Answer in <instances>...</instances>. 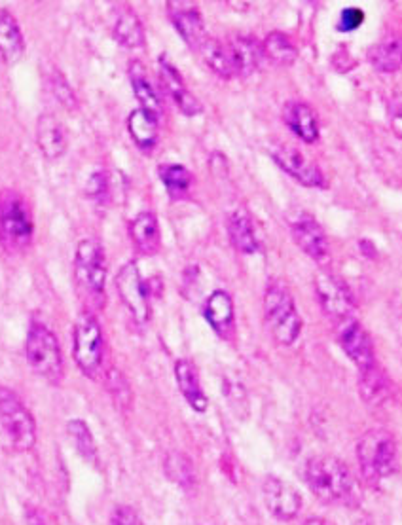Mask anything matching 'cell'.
Segmentation results:
<instances>
[{
  "label": "cell",
  "mask_w": 402,
  "mask_h": 525,
  "mask_svg": "<svg viewBox=\"0 0 402 525\" xmlns=\"http://www.w3.org/2000/svg\"><path fill=\"white\" fill-rule=\"evenodd\" d=\"M306 484L319 501L329 505H355L361 497L359 482L348 465L330 455L308 461Z\"/></svg>",
  "instance_id": "cell-1"
},
{
  "label": "cell",
  "mask_w": 402,
  "mask_h": 525,
  "mask_svg": "<svg viewBox=\"0 0 402 525\" xmlns=\"http://www.w3.org/2000/svg\"><path fill=\"white\" fill-rule=\"evenodd\" d=\"M357 459L366 484L378 486L397 471V442L385 429L366 431L357 446Z\"/></svg>",
  "instance_id": "cell-2"
},
{
  "label": "cell",
  "mask_w": 402,
  "mask_h": 525,
  "mask_svg": "<svg viewBox=\"0 0 402 525\" xmlns=\"http://www.w3.org/2000/svg\"><path fill=\"white\" fill-rule=\"evenodd\" d=\"M35 234L31 209L14 190L0 192V243L8 253H23Z\"/></svg>",
  "instance_id": "cell-3"
},
{
  "label": "cell",
  "mask_w": 402,
  "mask_h": 525,
  "mask_svg": "<svg viewBox=\"0 0 402 525\" xmlns=\"http://www.w3.org/2000/svg\"><path fill=\"white\" fill-rule=\"evenodd\" d=\"M25 355L31 370L48 383H61L65 366H63V353L61 345L57 342L54 332L42 323L33 321L27 332L25 342Z\"/></svg>",
  "instance_id": "cell-4"
},
{
  "label": "cell",
  "mask_w": 402,
  "mask_h": 525,
  "mask_svg": "<svg viewBox=\"0 0 402 525\" xmlns=\"http://www.w3.org/2000/svg\"><path fill=\"white\" fill-rule=\"evenodd\" d=\"M264 311L275 340L279 344L293 345L300 336L302 319L294 304L293 294L281 281H274L268 285L264 294Z\"/></svg>",
  "instance_id": "cell-5"
},
{
  "label": "cell",
  "mask_w": 402,
  "mask_h": 525,
  "mask_svg": "<svg viewBox=\"0 0 402 525\" xmlns=\"http://www.w3.org/2000/svg\"><path fill=\"white\" fill-rule=\"evenodd\" d=\"M0 427L16 452H31L37 444V423L18 395L0 385Z\"/></svg>",
  "instance_id": "cell-6"
},
{
  "label": "cell",
  "mask_w": 402,
  "mask_h": 525,
  "mask_svg": "<svg viewBox=\"0 0 402 525\" xmlns=\"http://www.w3.org/2000/svg\"><path fill=\"white\" fill-rule=\"evenodd\" d=\"M74 277L78 289L90 300H101L107 283V260L99 241L82 239L74 254Z\"/></svg>",
  "instance_id": "cell-7"
},
{
  "label": "cell",
  "mask_w": 402,
  "mask_h": 525,
  "mask_svg": "<svg viewBox=\"0 0 402 525\" xmlns=\"http://www.w3.org/2000/svg\"><path fill=\"white\" fill-rule=\"evenodd\" d=\"M103 353H105V342H103L101 325L93 313L84 311L74 325V363L88 378H95L103 364Z\"/></svg>",
  "instance_id": "cell-8"
},
{
  "label": "cell",
  "mask_w": 402,
  "mask_h": 525,
  "mask_svg": "<svg viewBox=\"0 0 402 525\" xmlns=\"http://www.w3.org/2000/svg\"><path fill=\"white\" fill-rule=\"evenodd\" d=\"M116 289L135 323L145 325L150 319L148 287L135 262H128L126 266H122V270L116 275Z\"/></svg>",
  "instance_id": "cell-9"
},
{
  "label": "cell",
  "mask_w": 402,
  "mask_h": 525,
  "mask_svg": "<svg viewBox=\"0 0 402 525\" xmlns=\"http://www.w3.org/2000/svg\"><path fill=\"white\" fill-rule=\"evenodd\" d=\"M315 290L321 302V308L332 319H349L351 311L355 309V300L351 296V290L344 281L330 273H319L315 279Z\"/></svg>",
  "instance_id": "cell-10"
},
{
  "label": "cell",
  "mask_w": 402,
  "mask_h": 525,
  "mask_svg": "<svg viewBox=\"0 0 402 525\" xmlns=\"http://www.w3.org/2000/svg\"><path fill=\"white\" fill-rule=\"evenodd\" d=\"M262 497H264V503H266V508L270 510V514L275 516L277 520H283V522L294 520L302 508L300 493L293 486H289L287 482H283L281 478H275V476H270L264 480Z\"/></svg>",
  "instance_id": "cell-11"
},
{
  "label": "cell",
  "mask_w": 402,
  "mask_h": 525,
  "mask_svg": "<svg viewBox=\"0 0 402 525\" xmlns=\"http://www.w3.org/2000/svg\"><path fill=\"white\" fill-rule=\"evenodd\" d=\"M338 340H340L344 353L353 363L357 364L359 372H365L368 368L376 366L374 345H372L368 332L359 321H355L351 317L344 319Z\"/></svg>",
  "instance_id": "cell-12"
},
{
  "label": "cell",
  "mask_w": 402,
  "mask_h": 525,
  "mask_svg": "<svg viewBox=\"0 0 402 525\" xmlns=\"http://www.w3.org/2000/svg\"><path fill=\"white\" fill-rule=\"evenodd\" d=\"M272 158L285 173H289L300 184L310 186V188L325 186V177L321 169L293 146H277L272 152Z\"/></svg>",
  "instance_id": "cell-13"
},
{
  "label": "cell",
  "mask_w": 402,
  "mask_h": 525,
  "mask_svg": "<svg viewBox=\"0 0 402 525\" xmlns=\"http://www.w3.org/2000/svg\"><path fill=\"white\" fill-rule=\"evenodd\" d=\"M293 239L296 245L317 262L329 258V241L323 228L310 217H302L293 224Z\"/></svg>",
  "instance_id": "cell-14"
},
{
  "label": "cell",
  "mask_w": 402,
  "mask_h": 525,
  "mask_svg": "<svg viewBox=\"0 0 402 525\" xmlns=\"http://www.w3.org/2000/svg\"><path fill=\"white\" fill-rule=\"evenodd\" d=\"M160 80L164 84L165 91L171 95V99L177 103L181 112L188 116L200 114V101L184 86L183 76L165 57H160Z\"/></svg>",
  "instance_id": "cell-15"
},
{
  "label": "cell",
  "mask_w": 402,
  "mask_h": 525,
  "mask_svg": "<svg viewBox=\"0 0 402 525\" xmlns=\"http://www.w3.org/2000/svg\"><path fill=\"white\" fill-rule=\"evenodd\" d=\"M169 10H171L169 18L177 27L179 35L184 38V42L190 44L194 50H198L201 42L207 37L198 8L190 6V4H171Z\"/></svg>",
  "instance_id": "cell-16"
},
{
  "label": "cell",
  "mask_w": 402,
  "mask_h": 525,
  "mask_svg": "<svg viewBox=\"0 0 402 525\" xmlns=\"http://www.w3.org/2000/svg\"><path fill=\"white\" fill-rule=\"evenodd\" d=\"M37 145L48 160H57L67 150V133L54 114H42L37 122Z\"/></svg>",
  "instance_id": "cell-17"
},
{
  "label": "cell",
  "mask_w": 402,
  "mask_h": 525,
  "mask_svg": "<svg viewBox=\"0 0 402 525\" xmlns=\"http://www.w3.org/2000/svg\"><path fill=\"white\" fill-rule=\"evenodd\" d=\"M203 317L209 326L222 336L228 338L234 328V302L232 296L224 290H215L203 308Z\"/></svg>",
  "instance_id": "cell-18"
},
{
  "label": "cell",
  "mask_w": 402,
  "mask_h": 525,
  "mask_svg": "<svg viewBox=\"0 0 402 525\" xmlns=\"http://www.w3.org/2000/svg\"><path fill=\"white\" fill-rule=\"evenodd\" d=\"M228 54L234 65V73L249 76L255 73L262 61V44L253 37H234L230 40Z\"/></svg>",
  "instance_id": "cell-19"
},
{
  "label": "cell",
  "mask_w": 402,
  "mask_h": 525,
  "mask_svg": "<svg viewBox=\"0 0 402 525\" xmlns=\"http://www.w3.org/2000/svg\"><path fill=\"white\" fill-rule=\"evenodd\" d=\"M175 378H177V385L183 393L184 400L192 406V410L196 412H205L209 406L207 395L201 389L200 378H198V370L196 366L190 361H177L175 364Z\"/></svg>",
  "instance_id": "cell-20"
},
{
  "label": "cell",
  "mask_w": 402,
  "mask_h": 525,
  "mask_svg": "<svg viewBox=\"0 0 402 525\" xmlns=\"http://www.w3.org/2000/svg\"><path fill=\"white\" fill-rule=\"evenodd\" d=\"M23 52H25V40L18 21L8 10L0 8V57L8 65H14L21 59Z\"/></svg>",
  "instance_id": "cell-21"
},
{
  "label": "cell",
  "mask_w": 402,
  "mask_h": 525,
  "mask_svg": "<svg viewBox=\"0 0 402 525\" xmlns=\"http://www.w3.org/2000/svg\"><path fill=\"white\" fill-rule=\"evenodd\" d=\"M283 118L287 122V126L291 127V131L296 133L302 141L306 143H315L319 137V122L315 112L311 110L310 105L306 103H287Z\"/></svg>",
  "instance_id": "cell-22"
},
{
  "label": "cell",
  "mask_w": 402,
  "mask_h": 525,
  "mask_svg": "<svg viewBox=\"0 0 402 525\" xmlns=\"http://www.w3.org/2000/svg\"><path fill=\"white\" fill-rule=\"evenodd\" d=\"M129 236L141 254H154L160 247V224L154 213L137 215L129 226Z\"/></svg>",
  "instance_id": "cell-23"
},
{
  "label": "cell",
  "mask_w": 402,
  "mask_h": 525,
  "mask_svg": "<svg viewBox=\"0 0 402 525\" xmlns=\"http://www.w3.org/2000/svg\"><path fill=\"white\" fill-rule=\"evenodd\" d=\"M129 80H131V86H133V91H135V97L141 103V109L147 110L154 116H160L162 114L160 95H158L156 86L148 78L147 71H145V67L141 63H133L129 67Z\"/></svg>",
  "instance_id": "cell-24"
},
{
  "label": "cell",
  "mask_w": 402,
  "mask_h": 525,
  "mask_svg": "<svg viewBox=\"0 0 402 525\" xmlns=\"http://www.w3.org/2000/svg\"><path fill=\"white\" fill-rule=\"evenodd\" d=\"M228 236L239 253L253 254L258 249L253 222L245 211H232L228 217Z\"/></svg>",
  "instance_id": "cell-25"
},
{
  "label": "cell",
  "mask_w": 402,
  "mask_h": 525,
  "mask_svg": "<svg viewBox=\"0 0 402 525\" xmlns=\"http://www.w3.org/2000/svg\"><path fill=\"white\" fill-rule=\"evenodd\" d=\"M128 129L133 141L143 150H150L158 143V116L145 109H135L129 114Z\"/></svg>",
  "instance_id": "cell-26"
},
{
  "label": "cell",
  "mask_w": 402,
  "mask_h": 525,
  "mask_svg": "<svg viewBox=\"0 0 402 525\" xmlns=\"http://www.w3.org/2000/svg\"><path fill=\"white\" fill-rule=\"evenodd\" d=\"M112 33L116 40L126 46V48H141L145 46V29H143V23L141 19L137 18V14L133 10L126 8L116 21H114V27H112Z\"/></svg>",
  "instance_id": "cell-27"
},
{
  "label": "cell",
  "mask_w": 402,
  "mask_h": 525,
  "mask_svg": "<svg viewBox=\"0 0 402 525\" xmlns=\"http://www.w3.org/2000/svg\"><path fill=\"white\" fill-rule=\"evenodd\" d=\"M368 61L380 73H397L401 69V40L391 38L368 50Z\"/></svg>",
  "instance_id": "cell-28"
},
{
  "label": "cell",
  "mask_w": 402,
  "mask_h": 525,
  "mask_svg": "<svg viewBox=\"0 0 402 525\" xmlns=\"http://www.w3.org/2000/svg\"><path fill=\"white\" fill-rule=\"evenodd\" d=\"M201 57L207 63V67L215 74H219L222 78H230L234 76V65L232 59L228 54V48L224 44H220L219 40L215 38L205 37L201 42L200 48Z\"/></svg>",
  "instance_id": "cell-29"
},
{
  "label": "cell",
  "mask_w": 402,
  "mask_h": 525,
  "mask_svg": "<svg viewBox=\"0 0 402 525\" xmlns=\"http://www.w3.org/2000/svg\"><path fill=\"white\" fill-rule=\"evenodd\" d=\"M165 474L177 486L192 491L196 488V471L192 461L179 452H171L165 459Z\"/></svg>",
  "instance_id": "cell-30"
},
{
  "label": "cell",
  "mask_w": 402,
  "mask_h": 525,
  "mask_svg": "<svg viewBox=\"0 0 402 525\" xmlns=\"http://www.w3.org/2000/svg\"><path fill=\"white\" fill-rule=\"evenodd\" d=\"M359 387H361V395L363 399L376 406V404H382L385 397L389 395V383L385 378L384 372L376 366L368 368L365 372H361V380H359Z\"/></svg>",
  "instance_id": "cell-31"
},
{
  "label": "cell",
  "mask_w": 402,
  "mask_h": 525,
  "mask_svg": "<svg viewBox=\"0 0 402 525\" xmlns=\"http://www.w3.org/2000/svg\"><path fill=\"white\" fill-rule=\"evenodd\" d=\"M262 54L277 65H293L296 61V46L287 35L272 31L262 44Z\"/></svg>",
  "instance_id": "cell-32"
},
{
  "label": "cell",
  "mask_w": 402,
  "mask_h": 525,
  "mask_svg": "<svg viewBox=\"0 0 402 525\" xmlns=\"http://www.w3.org/2000/svg\"><path fill=\"white\" fill-rule=\"evenodd\" d=\"M158 177L173 198H181L192 186V173L179 163H165L158 169Z\"/></svg>",
  "instance_id": "cell-33"
},
{
  "label": "cell",
  "mask_w": 402,
  "mask_h": 525,
  "mask_svg": "<svg viewBox=\"0 0 402 525\" xmlns=\"http://www.w3.org/2000/svg\"><path fill=\"white\" fill-rule=\"evenodd\" d=\"M67 433L71 436L74 448L78 450V453H80L86 461L95 463V461H97V444H95V440H93L92 431H90V427L86 425V421H82V419L69 421Z\"/></svg>",
  "instance_id": "cell-34"
},
{
  "label": "cell",
  "mask_w": 402,
  "mask_h": 525,
  "mask_svg": "<svg viewBox=\"0 0 402 525\" xmlns=\"http://www.w3.org/2000/svg\"><path fill=\"white\" fill-rule=\"evenodd\" d=\"M50 84H52V93L55 95V99L65 105L67 109H74L76 107V97H74V91L69 82L63 78V74L54 73L50 78Z\"/></svg>",
  "instance_id": "cell-35"
},
{
  "label": "cell",
  "mask_w": 402,
  "mask_h": 525,
  "mask_svg": "<svg viewBox=\"0 0 402 525\" xmlns=\"http://www.w3.org/2000/svg\"><path fill=\"white\" fill-rule=\"evenodd\" d=\"M109 387L112 397L116 399V402H118L120 406H129L131 393H129L128 381H126V378H124L120 372H116V370L110 372Z\"/></svg>",
  "instance_id": "cell-36"
},
{
  "label": "cell",
  "mask_w": 402,
  "mask_h": 525,
  "mask_svg": "<svg viewBox=\"0 0 402 525\" xmlns=\"http://www.w3.org/2000/svg\"><path fill=\"white\" fill-rule=\"evenodd\" d=\"M86 194L88 198L95 201L107 200L109 194V179L105 171H95L92 177L88 179V186H86Z\"/></svg>",
  "instance_id": "cell-37"
},
{
  "label": "cell",
  "mask_w": 402,
  "mask_h": 525,
  "mask_svg": "<svg viewBox=\"0 0 402 525\" xmlns=\"http://www.w3.org/2000/svg\"><path fill=\"white\" fill-rule=\"evenodd\" d=\"M363 21H365L363 10H359V8H346V10H342L340 19H338V29H340L342 33H351V31L359 29Z\"/></svg>",
  "instance_id": "cell-38"
},
{
  "label": "cell",
  "mask_w": 402,
  "mask_h": 525,
  "mask_svg": "<svg viewBox=\"0 0 402 525\" xmlns=\"http://www.w3.org/2000/svg\"><path fill=\"white\" fill-rule=\"evenodd\" d=\"M110 525H145L137 512L129 507H116L110 516Z\"/></svg>",
  "instance_id": "cell-39"
},
{
  "label": "cell",
  "mask_w": 402,
  "mask_h": 525,
  "mask_svg": "<svg viewBox=\"0 0 402 525\" xmlns=\"http://www.w3.org/2000/svg\"><path fill=\"white\" fill-rule=\"evenodd\" d=\"M27 524L48 525L46 522H44V518L38 514L37 510H29V512H27Z\"/></svg>",
  "instance_id": "cell-40"
},
{
  "label": "cell",
  "mask_w": 402,
  "mask_h": 525,
  "mask_svg": "<svg viewBox=\"0 0 402 525\" xmlns=\"http://www.w3.org/2000/svg\"><path fill=\"white\" fill-rule=\"evenodd\" d=\"M304 525H327L325 522H321V520H308L306 524Z\"/></svg>",
  "instance_id": "cell-41"
}]
</instances>
